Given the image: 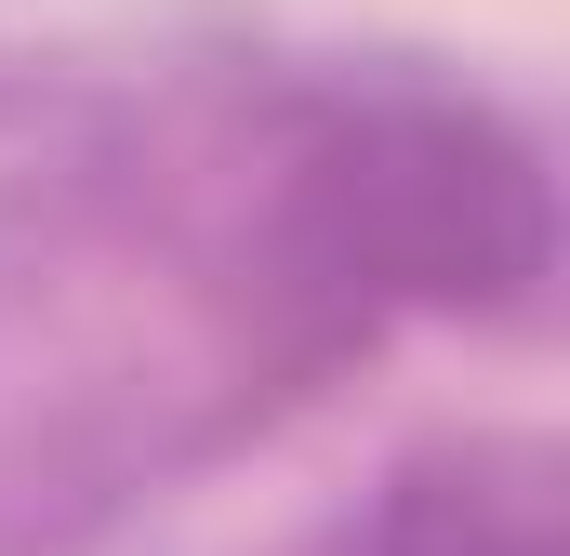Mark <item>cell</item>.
I'll list each match as a JSON object with an SVG mask.
<instances>
[{"label":"cell","mask_w":570,"mask_h":556,"mask_svg":"<svg viewBox=\"0 0 570 556\" xmlns=\"http://www.w3.org/2000/svg\"><path fill=\"white\" fill-rule=\"evenodd\" d=\"M358 556H558V450L544 437H425L385 464Z\"/></svg>","instance_id":"2"},{"label":"cell","mask_w":570,"mask_h":556,"mask_svg":"<svg viewBox=\"0 0 570 556\" xmlns=\"http://www.w3.org/2000/svg\"><path fill=\"white\" fill-rule=\"evenodd\" d=\"M279 291L332 318H518L558 278L544 146L438 80L305 93L279 146Z\"/></svg>","instance_id":"1"}]
</instances>
